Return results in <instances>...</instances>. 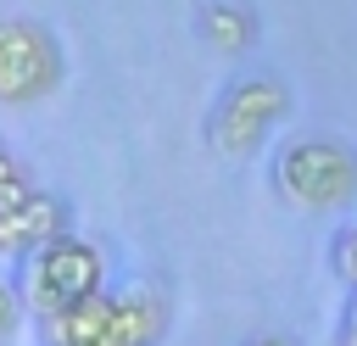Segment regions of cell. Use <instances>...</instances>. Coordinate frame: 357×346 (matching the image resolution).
Returning <instances> with one entry per match:
<instances>
[{"instance_id":"6da1fadb","label":"cell","mask_w":357,"mask_h":346,"mask_svg":"<svg viewBox=\"0 0 357 346\" xmlns=\"http://www.w3.org/2000/svg\"><path fill=\"white\" fill-rule=\"evenodd\" d=\"M273 190L301 212H335L357 201V145L335 134H301L273 156Z\"/></svg>"},{"instance_id":"7a4b0ae2","label":"cell","mask_w":357,"mask_h":346,"mask_svg":"<svg viewBox=\"0 0 357 346\" xmlns=\"http://www.w3.org/2000/svg\"><path fill=\"white\" fill-rule=\"evenodd\" d=\"M11 285H17V301L39 318V313H50V307H67V301L100 290V285H106V257H100L89 240H78V234L67 229V234H56V240L22 251Z\"/></svg>"},{"instance_id":"3957f363","label":"cell","mask_w":357,"mask_h":346,"mask_svg":"<svg viewBox=\"0 0 357 346\" xmlns=\"http://www.w3.org/2000/svg\"><path fill=\"white\" fill-rule=\"evenodd\" d=\"M284 112H290V84L279 73H245L206 112V145L218 156H234V162L257 156L268 145V134L284 123Z\"/></svg>"},{"instance_id":"277c9868","label":"cell","mask_w":357,"mask_h":346,"mask_svg":"<svg viewBox=\"0 0 357 346\" xmlns=\"http://www.w3.org/2000/svg\"><path fill=\"white\" fill-rule=\"evenodd\" d=\"M67 78L61 39L33 17H0V106H33Z\"/></svg>"},{"instance_id":"5b68a950","label":"cell","mask_w":357,"mask_h":346,"mask_svg":"<svg viewBox=\"0 0 357 346\" xmlns=\"http://www.w3.org/2000/svg\"><path fill=\"white\" fill-rule=\"evenodd\" d=\"M73 229V206L50 190H28L17 206H0V257H22Z\"/></svg>"},{"instance_id":"8992f818","label":"cell","mask_w":357,"mask_h":346,"mask_svg":"<svg viewBox=\"0 0 357 346\" xmlns=\"http://www.w3.org/2000/svg\"><path fill=\"white\" fill-rule=\"evenodd\" d=\"M162 335H167V296L156 285H123V290H112L106 346H156Z\"/></svg>"},{"instance_id":"52a82bcc","label":"cell","mask_w":357,"mask_h":346,"mask_svg":"<svg viewBox=\"0 0 357 346\" xmlns=\"http://www.w3.org/2000/svg\"><path fill=\"white\" fill-rule=\"evenodd\" d=\"M106 329H112V290L106 285L78 296V301H67V307L39 313L45 346H89V340H106Z\"/></svg>"},{"instance_id":"ba28073f","label":"cell","mask_w":357,"mask_h":346,"mask_svg":"<svg viewBox=\"0 0 357 346\" xmlns=\"http://www.w3.org/2000/svg\"><path fill=\"white\" fill-rule=\"evenodd\" d=\"M195 33H201V45H212L218 56H245V50L257 45L262 22H257L251 6H234V0H201V6H195Z\"/></svg>"},{"instance_id":"9c48e42d","label":"cell","mask_w":357,"mask_h":346,"mask_svg":"<svg viewBox=\"0 0 357 346\" xmlns=\"http://www.w3.org/2000/svg\"><path fill=\"white\" fill-rule=\"evenodd\" d=\"M33 190V173L22 167V156H11V145L0 140V206H17Z\"/></svg>"},{"instance_id":"30bf717a","label":"cell","mask_w":357,"mask_h":346,"mask_svg":"<svg viewBox=\"0 0 357 346\" xmlns=\"http://www.w3.org/2000/svg\"><path fill=\"white\" fill-rule=\"evenodd\" d=\"M329 262H335V273H340V285H346V290L357 296V223L335 234V251H329Z\"/></svg>"},{"instance_id":"8fae6325","label":"cell","mask_w":357,"mask_h":346,"mask_svg":"<svg viewBox=\"0 0 357 346\" xmlns=\"http://www.w3.org/2000/svg\"><path fill=\"white\" fill-rule=\"evenodd\" d=\"M17 324H22V301H17V285H11V279H0V340H6Z\"/></svg>"},{"instance_id":"7c38bea8","label":"cell","mask_w":357,"mask_h":346,"mask_svg":"<svg viewBox=\"0 0 357 346\" xmlns=\"http://www.w3.org/2000/svg\"><path fill=\"white\" fill-rule=\"evenodd\" d=\"M340 346H357V296H351V307L340 318Z\"/></svg>"},{"instance_id":"4fadbf2b","label":"cell","mask_w":357,"mask_h":346,"mask_svg":"<svg viewBox=\"0 0 357 346\" xmlns=\"http://www.w3.org/2000/svg\"><path fill=\"white\" fill-rule=\"evenodd\" d=\"M245 346H301V340H296V335H251Z\"/></svg>"},{"instance_id":"5bb4252c","label":"cell","mask_w":357,"mask_h":346,"mask_svg":"<svg viewBox=\"0 0 357 346\" xmlns=\"http://www.w3.org/2000/svg\"><path fill=\"white\" fill-rule=\"evenodd\" d=\"M89 346H106V340H89Z\"/></svg>"}]
</instances>
